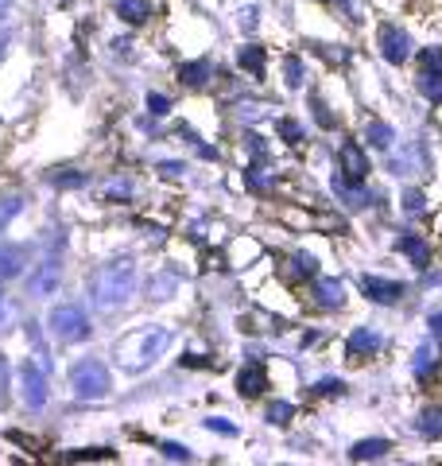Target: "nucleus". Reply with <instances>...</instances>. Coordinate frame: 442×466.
I'll use <instances>...</instances> for the list:
<instances>
[{
  "mask_svg": "<svg viewBox=\"0 0 442 466\" xmlns=\"http://www.w3.org/2000/svg\"><path fill=\"white\" fill-rule=\"evenodd\" d=\"M136 296V260L132 257H113L105 265H97L90 276V303L94 311L113 315Z\"/></svg>",
  "mask_w": 442,
  "mask_h": 466,
  "instance_id": "f257e3e1",
  "label": "nucleus"
},
{
  "mask_svg": "<svg viewBox=\"0 0 442 466\" xmlns=\"http://www.w3.org/2000/svg\"><path fill=\"white\" fill-rule=\"evenodd\" d=\"M171 346V330L159 323L132 327L128 334L113 342V361L125 373H144L147 366H156V358H164V350Z\"/></svg>",
  "mask_w": 442,
  "mask_h": 466,
  "instance_id": "f03ea898",
  "label": "nucleus"
},
{
  "mask_svg": "<svg viewBox=\"0 0 442 466\" xmlns=\"http://www.w3.org/2000/svg\"><path fill=\"white\" fill-rule=\"evenodd\" d=\"M109 389H113V377L105 361L82 358L70 366V392L78 400H101V397H109Z\"/></svg>",
  "mask_w": 442,
  "mask_h": 466,
  "instance_id": "7ed1b4c3",
  "label": "nucleus"
},
{
  "mask_svg": "<svg viewBox=\"0 0 442 466\" xmlns=\"http://www.w3.org/2000/svg\"><path fill=\"white\" fill-rule=\"evenodd\" d=\"M47 385H51V361L47 354H32L20 366V400L39 412L43 404H47Z\"/></svg>",
  "mask_w": 442,
  "mask_h": 466,
  "instance_id": "20e7f679",
  "label": "nucleus"
},
{
  "mask_svg": "<svg viewBox=\"0 0 442 466\" xmlns=\"http://www.w3.org/2000/svg\"><path fill=\"white\" fill-rule=\"evenodd\" d=\"M47 327L55 339H63V342H85L94 334L90 315H85L82 303H55L47 315Z\"/></svg>",
  "mask_w": 442,
  "mask_h": 466,
  "instance_id": "39448f33",
  "label": "nucleus"
},
{
  "mask_svg": "<svg viewBox=\"0 0 442 466\" xmlns=\"http://www.w3.org/2000/svg\"><path fill=\"white\" fill-rule=\"evenodd\" d=\"M58 284H63V265H58V257H47L43 265L27 276V296L32 299H51Z\"/></svg>",
  "mask_w": 442,
  "mask_h": 466,
  "instance_id": "423d86ee",
  "label": "nucleus"
},
{
  "mask_svg": "<svg viewBox=\"0 0 442 466\" xmlns=\"http://www.w3.org/2000/svg\"><path fill=\"white\" fill-rule=\"evenodd\" d=\"M380 55H385V63H392V66L407 63L411 58V39H407L404 27H396V24L380 27Z\"/></svg>",
  "mask_w": 442,
  "mask_h": 466,
  "instance_id": "0eeeda50",
  "label": "nucleus"
},
{
  "mask_svg": "<svg viewBox=\"0 0 442 466\" xmlns=\"http://www.w3.org/2000/svg\"><path fill=\"white\" fill-rule=\"evenodd\" d=\"M380 346H385V339H380L373 327H357L346 339V358L349 361H373L380 354Z\"/></svg>",
  "mask_w": 442,
  "mask_h": 466,
  "instance_id": "6e6552de",
  "label": "nucleus"
},
{
  "mask_svg": "<svg viewBox=\"0 0 442 466\" xmlns=\"http://www.w3.org/2000/svg\"><path fill=\"white\" fill-rule=\"evenodd\" d=\"M337 167H342V179L349 183H365V175H368V156L357 140H346L342 148H337Z\"/></svg>",
  "mask_w": 442,
  "mask_h": 466,
  "instance_id": "1a4fd4ad",
  "label": "nucleus"
},
{
  "mask_svg": "<svg viewBox=\"0 0 442 466\" xmlns=\"http://www.w3.org/2000/svg\"><path fill=\"white\" fill-rule=\"evenodd\" d=\"M361 296H368L373 303H400L404 299V284L400 280H388V276H361Z\"/></svg>",
  "mask_w": 442,
  "mask_h": 466,
  "instance_id": "9d476101",
  "label": "nucleus"
},
{
  "mask_svg": "<svg viewBox=\"0 0 442 466\" xmlns=\"http://www.w3.org/2000/svg\"><path fill=\"white\" fill-rule=\"evenodd\" d=\"M427 167V152H423V144H404V148H396L388 156V171L392 175H416Z\"/></svg>",
  "mask_w": 442,
  "mask_h": 466,
  "instance_id": "9b49d317",
  "label": "nucleus"
},
{
  "mask_svg": "<svg viewBox=\"0 0 442 466\" xmlns=\"http://www.w3.org/2000/svg\"><path fill=\"white\" fill-rule=\"evenodd\" d=\"M396 253H404L419 272L431 265V245H427L423 233H400V238H396Z\"/></svg>",
  "mask_w": 442,
  "mask_h": 466,
  "instance_id": "f8f14e48",
  "label": "nucleus"
},
{
  "mask_svg": "<svg viewBox=\"0 0 442 466\" xmlns=\"http://www.w3.org/2000/svg\"><path fill=\"white\" fill-rule=\"evenodd\" d=\"M264 389H268V370H264L260 361H248V366L237 370V392L241 397H260Z\"/></svg>",
  "mask_w": 442,
  "mask_h": 466,
  "instance_id": "ddd939ff",
  "label": "nucleus"
},
{
  "mask_svg": "<svg viewBox=\"0 0 442 466\" xmlns=\"http://www.w3.org/2000/svg\"><path fill=\"white\" fill-rule=\"evenodd\" d=\"M315 303L318 308H330V311H342L346 308V288H342V280H315Z\"/></svg>",
  "mask_w": 442,
  "mask_h": 466,
  "instance_id": "4468645a",
  "label": "nucleus"
},
{
  "mask_svg": "<svg viewBox=\"0 0 442 466\" xmlns=\"http://www.w3.org/2000/svg\"><path fill=\"white\" fill-rule=\"evenodd\" d=\"M175 291H179V276H175L171 268H167V272H156L152 280L144 284V296L152 299V303H167V299L175 296Z\"/></svg>",
  "mask_w": 442,
  "mask_h": 466,
  "instance_id": "2eb2a0df",
  "label": "nucleus"
},
{
  "mask_svg": "<svg viewBox=\"0 0 442 466\" xmlns=\"http://www.w3.org/2000/svg\"><path fill=\"white\" fill-rule=\"evenodd\" d=\"M334 195L342 198L349 210H365V207H373V195H368L361 183H349V179H334Z\"/></svg>",
  "mask_w": 442,
  "mask_h": 466,
  "instance_id": "dca6fc26",
  "label": "nucleus"
},
{
  "mask_svg": "<svg viewBox=\"0 0 442 466\" xmlns=\"http://www.w3.org/2000/svg\"><path fill=\"white\" fill-rule=\"evenodd\" d=\"M210 75H214L210 58H190V63L179 66V78L190 86V90H202V86H210Z\"/></svg>",
  "mask_w": 442,
  "mask_h": 466,
  "instance_id": "f3484780",
  "label": "nucleus"
},
{
  "mask_svg": "<svg viewBox=\"0 0 442 466\" xmlns=\"http://www.w3.org/2000/svg\"><path fill=\"white\" fill-rule=\"evenodd\" d=\"M365 144H368V148L388 152V148H396V128L388 121H368L365 125Z\"/></svg>",
  "mask_w": 442,
  "mask_h": 466,
  "instance_id": "a211bd4d",
  "label": "nucleus"
},
{
  "mask_svg": "<svg viewBox=\"0 0 442 466\" xmlns=\"http://www.w3.org/2000/svg\"><path fill=\"white\" fill-rule=\"evenodd\" d=\"M392 451V443L388 440H357L349 447V459L353 462H373V459H385Z\"/></svg>",
  "mask_w": 442,
  "mask_h": 466,
  "instance_id": "6ab92c4d",
  "label": "nucleus"
},
{
  "mask_svg": "<svg viewBox=\"0 0 442 466\" xmlns=\"http://www.w3.org/2000/svg\"><path fill=\"white\" fill-rule=\"evenodd\" d=\"M24 272V249L20 245H5L0 249V280H16Z\"/></svg>",
  "mask_w": 442,
  "mask_h": 466,
  "instance_id": "aec40b11",
  "label": "nucleus"
},
{
  "mask_svg": "<svg viewBox=\"0 0 442 466\" xmlns=\"http://www.w3.org/2000/svg\"><path fill=\"white\" fill-rule=\"evenodd\" d=\"M237 66L260 78L264 66H268V47H241V51H237Z\"/></svg>",
  "mask_w": 442,
  "mask_h": 466,
  "instance_id": "412c9836",
  "label": "nucleus"
},
{
  "mask_svg": "<svg viewBox=\"0 0 442 466\" xmlns=\"http://www.w3.org/2000/svg\"><path fill=\"white\" fill-rule=\"evenodd\" d=\"M116 16H121L125 24H147L152 5H147V0H116Z\"/></svg>",
  "mask_w": 442,
  "mask_h": 466,
  "instance_id": "4be33fe9",
  "label": "nucleus"
},
{
  "mask_svg": "<svg viewBox=\"0 0 442 466\" xmlns=\"http://www.w3.org/2000/svg\"><path fill=\"white\" fill-rule=\"evenodd\" d=\"M416 431L423 440H442V408H423L416 420Z\"/></svg>",
  "mask_w": 442,
  "mask_h": 466,
  "instance_id": "5701e85b",
  "label": "nucleus"
},
{
  "mask_svg": "<svg viewBox=\"0 0 442 466\" xmlns=\"http://www.w3.org/2000/svg\"><path fill=\"white\" fill-rule=\"evenodd\" d=\"M435 366H438V346H435L431 339H427V342L416 350V361H411V370H416V377H427Z\"/></svg>",
  "mask_w": 442,
  "mask_h": 466,
  "instance_id": "b1692460",
  "label": "nucleus"
},
{
  "mask_svg": "<svg viewBox=\"0 0 442 466\" xmlns=\"http://www.w3.org/2000/svg\"><path fill=\"white\" fill-rule=\"evenodd\" d=\"M264 420H268L272 428H287L295 420V404L291 400H268V408H264Z\"/></svg>",
  "mask_w": 442,
  "mask_h": 466,
  "instance_id": "393cba45",
  "label": "nucleus"
},
{
  "mask_svg": "<svg viewBox=\"0 0 442 466\" xmlns=\"http://www.w3.org/2000/svg\"><path fill=\"white\" fill-rule=\"evenodd\" d=\"M419 94L427 101H435V106H442V70H423L419 75Z\"/></svg>",
  "mask_w": 442,
  "mask_h": 466,
  "instance_id": "a878e982",
  "label": "nucleus"
},
{
  "mask_svg": "<svg viewBox=\"0 0 442 466\" xmlns=\"http://www.w3.org/2000/svg\"><path fill=\"white\" fill-rule=\"evenodd\" d=\"M276 133H279V140H287V144H303V140H306V128L295 121V116H279V121H276Z\"/></svg>",
  "mask_w": 442,
  "mask_h": 466,
  "instance_id": "bb28decb",
  "label": "nucleus"
},
{
  "mask_svg": "<svg viewBox=\"0 0 442 466\" xmlns=\"http://www.w3.org/2000/svg\"><path fill=\"white\" fill-rule=\"evenodd\" d=\"M404 214H407V218L427 214V195L419 191V187H407V191H404Z\"/></svg>",
  "mask_w": 442,
  "mask_h": 466,
  "instance_id": "cd10ccee",
  "label": "nucleus"
},
{
  "mask_svg": "<svg viewBox=\"0 0 442 466\" xmlns=\"http://www.w3.org/2000/svg\"><path fill=\"white\" fill-rule=\"evenodd\" d=\"M315 272H318V265H315L311 253H295L291 257V276H299V280H311Z\"/></svg>",
  "mask_w": 442,
  "mask_h": 466,
  "instance_id": "c85d7f7f",
  "label": "nucleus"
},
{
  "mask_svg": "<svg viewBox=\"0 0 442 466\" xmlns=\"http://www.w3.org/2000/svg\"><path fill=\"white\" fill-rule=\"evenodd\" d=\"M284 75H287V86H291V90H299V86L306 82V66H303L295 55H287V58H284Z\"/></svg>",
  "mask_w": 442,
  "mask_h": 466,
  "instance_id": "c756f323",
  "label": "nucleus"
},
{
  "mask_svg": "<svg viewBox=\"0 0 442 466\" xmlns=\"http://www.w3.org/2000/svg\"><path fill=\"white\" fill-rule=\"evenodd\" d=\"M24 210V198L20 195H8V198H0V229H5L12 218H16Z\"/></svg>",
  "mask_w": 442,
  "mask_h": 466,
  "instance_id": "7c9ffc66",
  "label": "nucleus"
},
{
  "mask_svg": "<svg viewBox=\"0 0 442 466\" xmlns=\"http://www.w3.org/2000/svg\"><path fill=\"white\" fill-rule=\"evenodd\" d=\"M245 183L253 187L256 195H264V191L272 187V175H264V167H248V171H245Z\"/></svg>",
  "mask_w": 442,
  "mask_h": 466,
  "instance_id": "2f4dec72",
  "label": "nucleus"
},
{
  "mask_svg": "<svg viewBox=\"0 0 442 466\" xmlns=\"http://www.w3.org/2000/svg\"><path fill=\"white\" fill-rule=\"evenodd\" d=\"M330 5H337L346 12V20H353V24H361L365 20V0H330Z\"/></svg>",
  "mask_w": 442,
  "mask_h": 466,
  "instance_id": "473e14b6",
  "label": "nucleus"
},
{
  "mask_svg": "<svg viewBox=\"0 0 442 466\" xmlns=\"http://www.w3.org/2000/svg\"><path fill=\"white\" fill-rule=\"evenodd\" d=\"M51 183L55 187H85L90 183V175L85 171H63V175H51Z\"/></svg>",
  "mask_w": 442,
  "mask_h": 466,
  "instance_id": "72a5a7b5",
  "label": "nucleus"
},
{
  "mask_svg": "<svg viewBox=\"0 0 442 466\" xmlns=\"http://www.w3.org/2000/svg\"><path fill=\"white\" fill-rule=\"evenodd\" d=\"M419 66L423 70H442V47H419Z\"/></svg>",
  "mask_w": 442,
  "mask_h": 466,
  "instance_id": "f704fd0d",
  "label": "nucleus"
},
{
  "mask_svg": "<svg viewBox=\"0 0 442 466\" xmlns=\"http://www.w3.org/2000/svg\"><path fill=\"white\" fill-rule=\"evenodd\" d=\"M315 392H318V397H342L346 385L337 381V377H322V381L315 385Z\"/></svg>",
  "mask_w": 442,
  "mask_h": 466,
  "instance_id": "c9c22d12",
  "label": "nucleus"
},
{
  "mask_svg": "<svg viewBox=\"0 0 442 466\" xmlns=\"http://www.w3.org/2000/svg\"><path fill=\"white\" fill-rule=\"evenodd\" d=\"M147 109H152V116H167V113H171V97H164V94H147Z\"/></svg>",
  "mask_w": 442,
  "mask_h": 466,
  "instance_id": "e433bc0d",
  "label": "nucleus"
},
{
  "mask_svg": "<svg viewBox=\"0 0 442 466\" xmlns=\"http://www.w3.org/2000/svg\"><path fill=\"white\" fill-rule=\"evenodd\" d=\"M183 171H186L183 159H164V164H159V175H164V179H179Z\"/></svg>",
  "mask_w": 442,
  "mask_h": 466,
  "instance_id": "4c0bfd02",
  "label": "nucleus"
},
{
  "mask_svg": "<svg viewBox=\"0 0 442 466\" xmlns=\"http://www.w3.org/2000/svg\"><path fill=\"white\" fill-rule=\"evenodd\" d=\"M8 389H12V366H8V358L0 354V400L8 397Z\"/></svg>",
  "mask_w": 442,
  "mask_h": 466,
  "instance_id": "58836bf2",
  "label": "nucleus"
},
{
  "mask_svg": "<svg viewBox=\"0 0 442 466\" xmlns=\"http://www.w3.org/2000/svg\"><path fill=\"white\" fill-rule=\"evenodd\" d=\"M206 428L217 431V435H237V424H229V420H221V416H210L206 420Z\"/></svg>",
  "mask_w": 442,
  "mask_h": 466,
  "instance_id": "ea45409f",
  "label": "nucleus"
},
{
  "mask_svg": "<svg viewBox=\"0 0 442 466\" xmlns=\"http://www.w3.org/2000/svg\"><path fill=\"white\" fill-rule=\"evenodd\" d=\"M159 451H164V459H179V462H190V451H186L183 443H164Z\"/></svg>",
  "mask_w": 442,
  "mask_h": 466,
  "instance_id": "a19ab883",
  "label": "nucleus"
},
{
  "mask_svg": "<svg viewBox=\"0 0 442 466\" xmlns=\"http://www.w3.org/2000/svg\"><path fill=\"white\" fill-rule=\"evenodd\" d=\"M70 459L74 462H78V459H113V451L109 447H90V451H74Z\"/></svg>",
  "mask_w": 442,
  "mask_h": 466,
  "instance_id": "79ce46f5",
  "label": "nucleus"
},
{
  "mask_svg": "<svg viewBox=\"0 0 442 466\" xmlns=\"http://www.w3.org/2000/svg\"><path fill=\"white\" fill-rule=\"evenodd\" d=\"M8 323H12V308H8V299H5V280H0V334L8 330Z\"/></svg>",
  "mask_w": 442,
  "mask_h": 466,
  "instance_id": "37998d69",
  "label": "nucleus"
},
{
  "mask_svg": "<svg viewBox=\"0 0 442 466\" xmlns=\"http://www.w3.org/2000/svg\"><path fill=\"white\" fill-rule=\"evenodd\" d=\"M264 113H268V109H264L260 101H241V116H245V121H256V116H264Z\"/></svg>",
  "mask_w": 442,
  "mask_h": 466,
  "instance_id": "c03bdc74",
  "label": "nucleus"
},
{
  "mask_svg": "<svg viewBox=\"0 0 442 466\" xmlns=\"http://www.w3.org/2000/svg\"><path fill=\"white\" fill-rule=\"evenodd\" d=\"M248 152H253V156H260V159H268V144H264V137L248 133Z\"/></svg>",
  "mask_w": 442,
  "mask_h": 466,
  "instance_id": "a18cd8bd",
  "label": "nucleus"
},
{
  "mask_svg": "<svg viewBox=\"0 0 442 466\" xmlns=\"http://www.w3.org/2000/svg\"><path fill=\"white\" fill-rule=\"evenodd\" d=\"M105 195H109V198H128V195H132V187H128V183H116V187H109Z\"/></svg>",
  "mask_w": 442,
  "mask_h": 466,
  "instance_id": "49530a36",
  "label": "nucleus"
},
{
  "mask_svg": "<svg viewBox=\"0 0 442 466\" xmlns=\"http://www.w3.org/2000/svg\"><path fill=\"white\" fill-rule=\"evenodd\" d=\"M315 113H318V121L326 125V128L334 125V113H326V106H322V101H315Z\"/></svg>",
  "mask_w": 442,
  "mask_h": 466,
  "instance_id": "de8ad7c7",
  "label": "nucleus"
},
{
  "mask_svg": "<svg viewBox=\"0 0 442 466\" xmlns=\"http://www.w3.org/2000/svg\"><path fill=\"white\" fill-rule=\"evenodd\" d=\"M241 24L248 27V32H253V27H256V8H245V12H241Z\"/></svg>",
  "mask_w": 442,
  "mask_h": 466,
  "instance_id": "09e8293b",
  "label": "nucleus"
},
{
  "mask_svg": "<svg viewBox=\"0 0 442 466\" xmlns=\"http://www.w3.org/2000/svg\"><path fill=\"white\" fill-rule=\"evenodd\" d=\"M12 5H16V0H0V24L12 16Z\"/></svg>",
  "mask_w": 442,
  "mask_h": 466,
  "instance_id": "8fccbe9b",
  "label": "nucleus"
},
{
  "mask_svg": "<svg viewBox=\"0 0 442 466\" xmlns=\"http://www.w3.org/2000/svg\"><path fill=\"white\" fill-rule=\"evenodd\" d=\"M8 43H12V35H8V32H0V58L8 55Z\"/></svg>",
  "mask_w": 442,
  "mask_h": 466,
  "instance_id": "3c124183",
  "label": "nucleus"
},
{
  "mask_svg": "<svg viewBox=\"0 0 442 466\" xmlns=\"http://www.w3.org/2000/svg\"><path fill=\"white\" fill-rule=\"evenodd\" d=\"M431 330H435V334H442V311H435V315H431Z\"/></svg>",
  "mask_w": 442,
  "mask_h": 466,
  "instance_id": "603ef678",
  "label": "nucleus"
}]
</instances>
